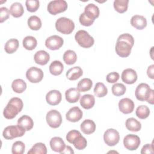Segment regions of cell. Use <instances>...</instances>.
Segmentation results:
<instances>
[{
  "label": "cell",
  "mask_w": 154,
  "mask_h": 154,
  "mask_svg": "<svg viewBox=\"0 0 154 154\" xmlns=\"http://www.w3.org/2000/svg\"><path fill=\"white\" fill-rule=\"evenodd\" d=\"M134 44V37L129 34L125 33L120 35L116 42L115 49L117 54L123 58L128 57Z\"/></svg>",
  "instance_id": "6da1fadb"
},
{
  "label": "cell",
  "mask_w": 154,
  "mask_h": 154,
  "mask_svg": "<svg viewBox=\"0 0 154 154\" xmlns=\"http://www.w3.org/2000/svg\"><path fill=\"white\" fill-rule=\"evenodd\" d=\"M23 106V103L21 99L16 97H13L5 107L3 115L7 119H13L22 111Z\"/></svg>",
  "instance_id": "7a4b0ae2"
},
{
  "label": "cell",
  "mask_w": 154,
  "mask_h": 154,
  "mask_svg": "<svg viewBox=\"0 0 154 154\" xmlns=\"http://www.w3.org/2000/svg\"><path fill=\"white\" fill-rule=\"evenodd\" d=\"M66 140L69 143L73 144L78 150H83L87 145V140L77 130L69 131L66 135Z\"/></svg>",
  "instance_id": "3957f363"
},
{
  "label": "cell",
  "mask_w": 154,
  "mask_h": 154,
  "mask_svg": "<svg viewBox=\"0 0 154 154\" xmlns=\"http://www.w3.org/2000/svg\"><path fill=\"white\" fill-rule=\"evenodd\" d=\"M57 30L64 34H69L75 29V23L70 19L62 17L58 19L55 22Z\"/></svg>",
  "instance_id": "277c9868"
},
{
  "label": "cell",
  "mask_w": 154,
  "mask_h": 154,
  "mask_svg": "<svg viewBox=\"0 0 154 154\" xmlns=\"http://www.w3.org/2000/svg\"><path fill=\"white\" fill-rule=\"evenodd\" d=\"M75 38L78 45L84 48H89L91 47L94 43L93 37L85 30H79L76 32Z\"/></svg>",
  "instance_id": "5b68a950"
},
{
  "label": "cell",
  "mask_w": 154,
  "mask_h": 154,
  "mask_svg": "<svg viewBox=\"0 0 154 154\" xmlns=\"http://www.w3.org/2000/svg\"><path fill=\"white\" fill-rule=\"evenodd\" d=\"M26 130L22 127L17 125H10L7 126L2 133L3 137L7 140H12L16 137H22Z\"/></svg>",
  "instance_id": "8992f818"
},
{
  "label": "cell",
  "mask_w": 154,
  "mask_h": 154,
  "mask_svg": "<svg viewBox=\"0 0 154 154\" xmlns=\"http://www.w3.org/2000/svg\"><path fill=\"white\" fill-rule=\"evenodd\" d=\"M67 8V3L64 0H55L49 2L47 9L48 12L52 14L56 15L58 13L65 11Z\"/></svg>",
  "instance_id": "52a82bcc"
},
{
  "label": "cell",
  "mask_w": 154,
  "mask_h": 154,
  "mask_svg": "<svg viewBox=\"0 0 154 154\" xmlns=\"http://www.w3.org/2000/svg\"><path fill=\"white\" fill-rule=\"evenodd\" d=\"M46 120L48 125L52 128L60 127L62 123V117L60 112L55 109H51L48 112Z\"/></svg>",
  "instance_id": "ba28073f"
},
{
  "label": "cell",
  "mask_w": 154,
  "mask_h": 154,
  "mask_svg": "<svg viewBox=\"0 0 154 154\" xmlns=\"http://www.w3.org/2000/svg\"><path fill=\"white\" fill-rule=\"evenodd\" d=\"M119 133L114 129H108L103 134L104 142L109 146H114L116 145L119 143Z\"/></svg>",
  "instance_id": "9c48e42d"
},
{
  "label": "cell",
  "mask_w": 154,
  "mask_h": 154,
  "mask_svg": "<svg viewBox=\"0 0 154 154\" xmlns=\"http://www.w3.org/2000/svg\"><path fill=\"white\" fill-rule=\"evenodd\" d=\"M152 90L147 84L141 83L135 89V97L140 101H147Z\"/></svg>",
  "instance_id": "30bf717a"
},
{
  "label": "cell",
  "mask_w": 154,
  "mask_h": 154,
  "mask_svg": "<svg viewBox=\"0 0 154 154\" xmlns=\"http://www.w3.org/2000/svg\"><path fill=\"white\" fill-rule=\"evenodd\" d=\"M27 79L32 83H38L40 82L43 78V72L42 69L36 67L29 68L26 72Z\"/></svg>",
  "instance_id": "8fae6325"
},
{
  "label": "cell",
  "mask_w": 154,
  "mask_h": 154,
  "mask_svg": "<svg viewBox=\"0 0 154 154\" xmlns=\"http://www.w3.org/2000/svg\"><path fill=\"white\" fill-rule=\"evenodd\" d=\"M140 139L138 136L134 134H128L123 139V144L129 150H135L140 144Z\"/></svg>",
  "instance_id": "7c38bea8"
},
{
  "label": "cell",
  "mask_w": 154,
  "mask_h": 154,
  "mask_svg": "<svg viewBox=\"0 0 154 154\" xmlns=\"http://www.w3.org/2000/svg\"><path fill=\"white\" fill-rule=\"evenodd\" d=\"M63 39L57 35H53L46 38L45 41V46L50 50L59 49L63 45Z\"/></svg>",
  "instance_id": "4fadbf2b"
},
{
  "label": "cell",
  "mask_w": 154,
  "mask_h": 154,
  "mask_svg": "<svg viewBox=\"0 0 154 154\" xmlns=\"http://www.w3.org/2000/svg\"><path fill=\"white\" fill-rule=\"evenodd\" d=\"M82 111L78 106L71 108L66 113V117L67 120L71 122H77L82 117Z\"/></svg>",
  "instance_id": "5bb4252c"
},
{
  "label": "cell",
  "mask_w": 154,
  "mask_h": 154,
  "mask_svg": "<svg viewBox=\"0 0 154 154\" xmlns=\"http://www.w3.org/2000/svg\"><path fill=\"white\" fill-rule=\"evenodd\" d=\"M119 108L123 114L131 113L134 109V103L129 98H123L119 102Z\"/></svg>",
  "instance_id": "9a60e30c"
},
{
  "label": "cell",
  "mask_w": 154,
  "mask_h": 154,
  "mask_svg": "<svg viewBox=\"0 0 154 154\" xmlns=\"http://www.w3.org/2000/svg\"><path fill=\"white\" fill-rule=\"evenodd\" d=\"M122 81L127 84H132L137 80V74L132 69H126L124 70L121 76Z\"/></svg>",
  "instance_id": "2e32d148"
},
{
  "label": "cell",
  "mask_w": 154,
  "mask_h": 154,
  "mask_svg": "<svg viewBox=\"0 0 154 154\" xmlns=\"http://www.w3.org/2000/svg\"><path fill=\"white\" fill-rule=\"evenodd\" d=\"M62 99V95L60 91L52 90L49 91L46 95V100L51 105H57L60 103Z\"/></svg>",
  "instance_id": "e0dca14e"
},
{
  "label": "cell",
  "mask_w": 154,
  "mask_h": 154,
  "mask_svg": "<svg viewBox=\"0 0 154 154\" xmlns=\"http://www.w3.org/2000/svg\"><path fill=\"white\" fill-rule=\"evenodd\" d=\"M50 146L51 149L56 152L61 153L65 149L66 145L63 140L61 137H55L50 140Z\"/></svg>",
  "instance_id": "ac0fdd59"
},
{
  "label": "cell",
  "mask_w": 154,
  "mask_h": 154,
  "mask_svg": "<svg viewBox=\"0 0 154 154\" xmlns=\"http://www.w3.org/2000/svg\"><path fill=\"white\" fill-rule=\"evenodd\" d=\"M85 15L91 20H94L97 18L100 14L99 8L94 4H88L87 5L84 9V12Z\"/></svg>",
  "instance_id": "d6986e66"
},
{
  "label": "cell",
  "mask_w": 154,
  "mask_h": 154,
  "mask_svg": "<svg viewBox=\"0 0 154 154\" xmlns=\"http://www.w3.org/2000/svg\"><path fill=\"white\" fill-rule=\"evenodd\" d=\"M131 24L137 29H143L147 26V20L143 16L134 15L131 17Z\"/></svg>",
  "instance_id": "ffe728a7"
},
{
  "label": "cell",
  "mask_w": 154,
  "mask_h": 154,
  "mask_svg": "<svg viewBox=\"0 0 154 154\" xmlns=\"http://www.w3.org/2000/svg\"><path fill=\"white\" fill-rule=\"evenodd\" d=\"M34 59L37 64L43 66L49 62L50 60V56L46 51L44 50H40L35 54Z\"/></svg>",
  "instance_id": "44dd1931"
},
{
  "label": "cell",
  "mask_w": 154,
  "mask_h": 154,
  "mask_svg": "<svg viewBox=\"0 0 154 154\" xmlns=\"http://www.w3.org/2000/svg\"><path fill=\"white\" fill-rule=\"evenodd\" d=\"M81 96L80 91L76 88H70L65 93L66 99L69 103H75L78 101Z\"/></svg>",
  "instance_id": "7402d4cb"
},
{
  "label": "cell",
  "mask_w": 154,
  "mask_h": 154,
  "mask_svg": "<svg viewBox=\"0 0 154 154\" xmlns=\"http://www.w3.org/2000/svg\"><path fill=\"white\" fill-rule=\"evenodd\" d=\"M80 104L82 108L86 109H90L93 107L95 103L94 97L89 94L83 95L80 99Z\"/></svg>",
  "instance_id": "603a6c76"
},
{
  "label": "cell",
  "mask_w": 154,
  "mask_h": 154,
  "mask_svg": "<svg viewBox=\"0 0 154 154\" xmlns=\"http://www.w3.org/2000/svg\"><path fill=\"white\" fill-rule=\"evenodd\" d=\"M81 130L85 134H91L96 130L95 123L90 119H86L81 124Z\"/></svg>",
  "instance_id": "cb8c5ba5"
},
{
  "label": "cell",
  "mask_w": 154,
  "mask_h": 154,
  "mask_svg": "<svg viewBox=\"0 0 154 154\" xmlns=\"http://www.w3.org/2000/svg\"><path fill=\"white\" fill-rule=\"evenodd\" d=\"M17 125L26 131H30L34 126L32 119L27 115H23L17 120Z\"/></svg>",
  "instance_id": "d4e9b609"
},
{
  "label": "cell",
  "mask_w": 154,
  "mask_h": 154,
  "mask_svg": "<svg viewBox=\"0 0 154 154\" xmlns=\"http://www.w3.org/2000/svg\"><path fill=\"white\" fill-rule=\"evenodd\" d=\"M83 73L82 69L79 66H75L70 68L66 72V77L69 80L75 81L79 79Z\"/></svg>",
  "instance_id": "484cf974"
},
{
  "label": "cell",
  "mask_w": 154,
  "mask_h": 154,
  "mask_svg": "<svg viewBox=\"0 0 154 154\" xmlns=\"http://www.w3.org/2000/svg\"><path fill=\"white\" fill-rule=\"evenodd\" d=\"M9 11L11 16L16 18L21 17L24 13V10L22 4L17 2H14L11 5Z\"/></svg>",
  "instance_id": "4316f807"
},
{
  "label": "cell",
  "mask_w": 154,
  "mask_h": 154,
  "mask_svg": "<svg viewBox=\"0 0 154 154\" xmlns=\"http://www.w3.org/2000/svg\"><path fill=\"white\" fill-rule=\"evenodd\" d=\"M64 69V66L63 63L58 60H55L52 61L49 66L50 73L54 75L57 76L61 74Z\"/></svg>",
  "instance_id": "83f0119b"
},
{
  "label": "cell",
  "mask_w": 154,
  "mask_h": 154,
  "mask_svg": "<svg viewBox=\"0 0 154 154\" xmlns=\"http://www.w3.org/2000/svg\"><path fill=\"white\" fill-rule=\"evenodd\" d=\"M125 125L127 129L132 132H138L141 128V123L133 117L128 119L126 120Z\"/></svg>",
  "instance_id": "f1b7e54d"
},
{
  "label": "cell",
  "mask_w": 154,
  "mask_h": 154,
  "mask_svg": "<svg viewBox=\"0 0 154 154\" xmlns=\"http://www.w3.org/2000/svg\"><path fill=\"white\" fill-rule=\"evenodd\" d=\"M13 90L17 93H22L26 88V82L22 79H14L11 84Z\"/></svg>",
  "instance_id": "f546056e"
},
{
  "label": "cell",
  "mask_w": 154,
  "mask_h": 154,
  "mask_svg": "<svg viewBox=\"0 0 154 154\" xmlns=\"http://www.w3.org/2000/svg\"><path fill=\"white\" fill-rule=\"evenodd\" d=\"M19 41L16 38H11L8 40L4 46L5 51L7 54H13L17 51L19 48Z\"/></svg>",
  "instance_id": "4dcf8cb0"
},
{
  "label": "cell",
  "mask_w": 154,
  "mask_h": 154,
  "mask_svg": "<svg viewBox=\"0 0 154 154\" xmlns=\"http://www.w3.org/2000/svg\"><path fill=\"white\" fill-rule=\"evenodd\" d=\"M22 43L23 46L25 49L29 51H31L35 48L37 45V42L35 37L28 35L23 38Z\"/></svg>",
  "instance_id": "1f68e13d"
},
{
  "label": "cell",
  "mask_w": 154,
  "mask_h": 154,
  "mask_svg": "<svg viewBox=\"0 0 154 154\" xmlns=\"http://www.w3.org/2000/svg\"><path fill=\"white\" fill-rule=\"evenodd\" d=\"M93 86V82L89 78L82 79L77 85V89L79 91L85 92L90 90Z\"/></svg>",
  "instance_id": "d6a6232c"
},
{
  "label": "cell",
  "mask_w": 154,
  "mask_h": 154,
  "mask_svg": "<svg viewBox=\"0 0 154 154\" xmlns=\"http://www.w3.org/2000/svg\"><path fill=\"white\" fill-rule=\"evenodd\" d=\"M28 25L31 29L37 31L42 27V21L38 16H31L28 19Z\"/></svg>",
  "instance_id": "836d02e7"
},
{
  "label": "cell",
  "mask_w": 154,
  "mask_h": 154,
  "mask_svg": "<svg viewBox=\"0 0 154 154\" xmlns=\"http://www.w3.org/2000/svg\"><path fill=\"white\" fill-rule=\"evenodd\" d=\"M47 148L44 143H37L28 152V154H46Z\"/></svg>",
  "instance_id": "e575fe53"
},
{
  "label": "cell",
  "mask_w": 154,
  "mask_h": 154,
  "mask_svg": "<svg viewBox=\"0 0 154 154\" xmlns=\"http://www.w3.org/2000/svg\"><path fill=\"white\" fill-rule=\"evenodd\" d=\"M128 0H115L113 5L116 11L120 13H123L128 10Z\"/></svg>",
  "instance_id": "d590c367"
},
{
  "label": "cell",
  "mask_w": 154,
  "mask_h": 154,
  "mask_svg": "<svg viewBox=\"0 0 154 154\" xmlns=\"http://www.w3.org/2000/svg\"><path fill=\"white\" fill-rule=\"evenodd\" d=\"M63 60L68 65L73 64L77 60L76 54L72 50H67L64 53Z\"/></svg>",
  "instance_id": "8d00e7d4"
},
{
  "label": "cell",
  "mask_w": 154,
  "mask_h": 154,
  "mask_svg": "<svg viewBox=\"0 0 154 154\" xmlns=\"http://www.w3.org/2000/svg\"><path fill=\"white\" fill-rule=\"evenodd\" d=\"M94 93L97 97H102L107 94L108 89L102 82H97L94 87Z\"/></svg>",
  "instance_id": "74e56055"
},
{
  "label": "cell",
  "mask_w": 154,
  "mask_h": 154,
  "mask_svg": "<svg viewBox=\"0 0 154 154\" xmlns=\"http://www.w3.org/2000/svg\"><path fill=\"white\" fill-rule=\"evenodd\" d=\"M136 116L140 119H145L150 114V109L146 105L138 106L135 111Z\"/></svg>",
  "instance_id": "f35d334b"
},
{
  "label": "cell",
  "mask_w": 154,
  "mask_h": 154,
  "mask_svg": "<svg viewBox=\"0 0 154 154\" xmlns=\"http://www.w3.org/2000/svg\"><path fill=\"white\" fill-rule=\"evenodd\" d=\"M112 94L116 96H120L123 95L126 90L125 85L122 83H116L111 88Z\"/></svg>",
  "instance_id": "ab89813d"
},
{
  "label": "cell",
  "mask_w": 154,
  "mask_h": 154,
  "mask_svg": "<svg viewBox=\"0 0 154 154\" xmlns=\"http://www.w3.org/2000/svg\"><path fill=\"white\" fill-rule=\"evenodd\" d=\"M25 146L22 141H17L12 146L11 152L13 154H22L25 152Z\"/></svg>",
  "instance_id": "60d3db41"
},
{
  "label": "cell",
  "mask_w": 154,
  "mask_h": 154,
  "mask_svg": "<svg viewBox=\"0 0 154 154\" xmlns=\"http://www.w3.org/2000/svg\"><path fill=\"white\" fill-rule=\"evenodd\" d=\"M25 5L28 11L35 12L39 8L40 2L38 0H26Z\"/></svg>",
  "instance_id": "b9f144b4"
},
{
  "label": "cell",
  "mask_w": 154,
  "mask_h": 154,
  "mask_svg": "<svg viewBox=\"0 0 154 154\" xmlns=\"http://www.w3.org/2000/svg\"><path fill=\"white\" fill-rule=\"evenodd\" d=\"M79 22L81 23V24L83 26H91L94 20L90 19V18H88L84 13H82L79 17Z\"/></svg>",
  "instance_id": "7bdbcfd3"
},
{
  "label": "cell",
  "mask_w": 154,
  "mask_h": 154,
  "mask_svg": "<svg viewBox=\"0 0 154 154\" xmlns=\"http://www.w3.org/2000/svg\"><path fill=\"white\" fill-rule=\"evenodd\" d=\"M10 11L5 7H2L0 8V22L2 23L3 22L7 20L9 17Z\"/></svg>",
  "instance_id": "ee69618b"
},
{
  "label": "cell",
  "mask_w": 154,
  "mask_h": 154,
  "mask_svg": "<svg viewBox=\"0 0 154 154\" xmlns=\"http://www.w3.org/2000/svg\"><path fill=\"white\" fill-rule=\"evenodd\" d=\"M120 75L117 72H111L108 73L106 77V81L109 83H115L119 79Z\"/></svg>",
  "instance_id": "f6af8a7d"
},
{
  "label": "cell",
  "mask_w": 154,
  "mask_h": 154,
  "mask_svg": "<svg viewBox=\"0 0 154 154\" xmlns=\"http://www.w3.org/2000/svg\"><path fill=\"white\" fill-rule=\"evenodd\" d=\"M154 150H153V144H146L144 145L141 151V153L144 154V153H153Z\"/></svg>",
  "instance_id": "bcb514c9"
},
{
  "label": "cell",
  "mask_w": 154,
  "mask_h": 154,
  "mask_svg": "<svg viewBox=\"0 0 154 154\" xmlns=\"http://www.w3.org/2000/svg\"><path fill=\"white\" fill-rule=\"evenodd\" d=\"M154 65L152 64L151 66H150L147 70V74L148 75V76L151 78V79H153L154 76H153V74H154Z\"/></svg>",
  "instance_id": "7dc6e473"
},
{
  "label": "cell",
  "mask_w": 154,
  "mask_h": 154,
  "mask_svg": "<svg viewBox=\"0 0 154 154\" xmlns=\"http://www.w3.org/2000/svg\"><path fill=\"white\" fill-rule=\"evenodd\" d=\"M60 153H61V154H63V153H67V154L70 153V154H71V153H74V151L73 150L72 148L70 146H66L64 150Z\"/></svg>",
  "instance_id": "c3c4849f"
},
{
  "label": "cell",
  "mask_w": 154,
  "mask_h": 154,
  "mask_svg": "<svg viewBox=\"0 0 154 154\" xmlns=\"http://www.w3.org/2000/svg\"><path fill=\"white\" fill-rule=\"evenodd\" d=\"M153 96H154V91H153V90H152L151 93H150V94L149 95L148 99L147 100V102L151 104V105H153V103H154V101H153Z\"/></svg>",
  "instance_id": "681fc988"
}]
</instances>
